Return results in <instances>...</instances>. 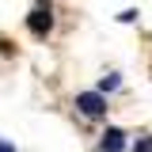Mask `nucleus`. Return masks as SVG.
<instances>
[{"label":"nucleus","instance_id":"3","mask_svg":"<svg viewBox=\"0 0 152 152\" xmlns=\"http://www.w3.org/2000/svg\"><path fill=\"white\" fill-rule=\"evenodd\" d=\"M99 148H103V152H122V148H126V133H122V129H107L103 141H99Z\"/></svg>","mask_w":152,"mask_h":152},{"label":"nucleus","instance_id":"6","mask_svg":"<svg viewBox=\"0 0 152 152\" xmlns=\"http://www.w3.org/2000/svg\"><path fill=\"white\" fill-rule=\"evenodd\" d=\"M0 152H15V148H12V145H8V141H0Z\"/></svg>","mask_w":152,"mask_h":152},{"label":"nucleus","instance_id":"1","mask_svg":"<svg viewBox=\"0 0 152 152\" xmlns=\"http://www.w3.org/2000/svg\"><path fill=\"white\" fill-rule=\"evenodd\" d=\"M27 27H31V34H34V38H46V34H50V27H53V8H50V4H38L34 12L27 15Z\"/></svg>","mask_w":152,"mask_h":152},{"label":"nucleus","instance_id":"4","mask_svg":"<svg viewBox=\"0 0 152 152\" xmlns=\"http://www.w3.org/2000/svg\"><path fill=\"white\" fill-rule=\"evenodd\" d=\"M118 84H122V80H118V76H114V72H107V76H103V80H99V91H114Z\"/></svg>","mask_w":152,"mask_h":152},{"label":"nucleus","instance_id":"2","mask_svg":"<svg viewBox=\"0 0 152 152\" xmlns=\"http://www.w3.org/2000/svg\"><path fill=\"white\" fill-rule=\"evenodd\" d=\"M76 110L88 114V118H103V114H107V99H103V91H80V95H76Z\"/></svg>","mask_w":152,"mask_h":152},{"label":"nucleus","instance_id":"5","mask_svg":"<svg viewBox=\"0 0 152 152\" xmlns=\"http://www.w3.org/2000/svg\"><path fill=\"white\" fill-rule=\"evenodd\" d=\"M137 152H152V137H141L137 141Z\"/></svg>","mask_w":152,"mask_h":152}]
</instances>
